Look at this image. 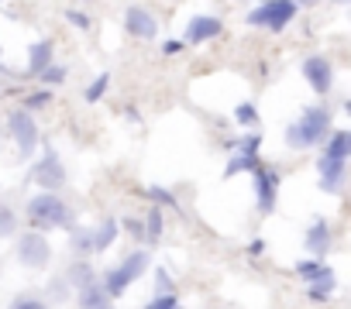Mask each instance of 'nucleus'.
<instances>
[{"label": "nucleus", "mask_w": 351, "mask_h": 309, "mask_svg": "<svg viewBox=\"0 0 351 309\" xmlns=\"http://www.w3.org/2000/svg\"><path fill=\"white\" fill-rule=\"evenodd\" d=\"M327 134H330V110L327 107H306L300 113V120H293L286 127V144L293 151H306V148H317Z\"/></svg>", "instance_id": "obj_1"}, {"label": "nucleus", "mask_w": 351, "mask_h": 309, "mask_svg": "<svg viewBox=\"0 0 351 309\" xmlns=\"http://www.w3.org/2000/svg\"><path fill=\"white\" fill-rule=\"evenodd\" d=\"M28 224L35 230H59V227H69L73 224V213H69V203L59 196V193H38L28 200Z\"/></svg>", "instance_id": "obj_2"}, {"label": "nucleus", "mask_w": 351, "mask_h": 309, "mask_svg": "<svg viewBox=\"0 0 351 309\" xmlns=\"http://www.w3.org/2000/svg\"><path fill=\"white\" fill-rule=\"evenodd\" d=\"M145 268H148V251H128L110 271H104V278H100V288L107 292V299L114 302V299H121L124 292H128V285L131 282H138L141 275H145Z\"/></svg>", "instance_id": "obj_3"}, {"label": "nucleus", "mask_w": 351, "mask_h": 309, "mask_svg": "<svg viewBox=\"0 0 351 309\" xmlns=\"http://www.w3.org/2000/svg\"><path fill=\"white\" fill-rule=\"evenodd\" d=\"M14 254H18V261H21L25 268L42 271V268H49V261H52V244H49V237H45L42 230H25V234L18 237V244H14Z\"/></svg>", "instance_id": "obj_4"}, {"label": "nucleus", "mask_w": 351, "mask_h": 309, "mask_svg": "<svg viewBox=\"0 0 351 309\" xmlns=\"http://www.w3.org/2000/svg\"><path fill=\"white\" fill-rule=\"evenodd\" d=\"M293 18H296V4H293V0H265V4H258L248 14V25L269 28V31H282Z\"/></svg>", "instance_id": "obj_5"}, {"label": "nucleus", "mask_w": 351, "mask_h": 309, "mask_svg": "<svg viewBox=\"0 0 351 309\" xmlns=\"http://www.w3.org/2000/svg\"><path fill=\"white\" fill-rule=\"evenodd\" d=\"M32 179L42 186V193H59L62 186H66V165H62V159H59V151H52V148H45V154L35 162V169H32Z\"/></svg>", "instance_id": "obj_6"}, {"label": "nucleus", "mask_w": 351, "mask_h": 309, "mask_svg": "<svg viewBox=\"0 0 351 309\" xmlns=\"http://www.w3.org/2000/svg\"><path fill=\"white\" fill-rule=\"evenodd\" d=\"M8 131H11V137H14V148H18L21 159L35 154V148H38V124H35V117H32L28 110H14V113L8 117Z\"/></svg>", "instance_id": "obj_7"}, {"label": "nucleus", "mask_w": 351, "mask_h": 309, "mask_svg": "<svg viewBox=\"0 0 351 309\" xmlns=\"http://www.w3.org/2000/svg\"><path fill=\"white\" fill-rule=\"evenodd\" d=\"M300 69H303V79L310 83L313 93H320V96L330 93V86H334V66H330L327 55H310V59H303Z\"/></svg>", "instance_id": "obj_8"}, {"label": "nucleus", "mask_w": 351, "mask_h": 309, "mask_svg": "<svg viewBox=\"0 0 351 309\" xmlns=\"http://www.w3.org/2000/svg\"><path fill=\"white\" fill-rule=\"evenodd\" d=\"M252 176H255L258 210H262V213H272V210H276V200H279V172H276L272 165H258Z\"/></svg>", "instance_id": "obj_9"}, {"label": "nucleus", "mask_w": 351, "mask_h": 309, "mask_svg": "<svg viewBox=\"0 0 351 309\" xmlns=\"http://www.w3.org/2000/svg\"><path fill=\"white\" fill-rule=\"evenodd\" d=\"M221 31H224L221 18H214V14H197V18H190L186 35H183L180 42H183V45H204V42H214Z\"/></svg>", "instance_id": "obj_10"}, {"label": "nucleus", "mask_w": 351, "mask_h": 309, "mask_svg": "<svg viewBox=\"0 0 351 309\" xmlns=\"http://www.w3.org/2000/svg\"><path fill=\"white\" fill-rule=\"evenodd\" d=\"M124 28H128L131 38H141V42H152V38L158 35V21H155L145 8H128V14H124Z\"/></svg>", "instance_id": "obj_11"}, {"label": "nucleus", "mask_w": 351, "mask_h": 309, "mask_svg": "<svg viewBox=\"0 0 351 309\" xmlns=\"http://www.w3.org/2000/svg\"><path fill=\"white\" fill-rule=\"evenodd\" d=\"M317 172H320V189L324 193H341L344 189V176H348V162H337V159H324L317 162Z\"/></svg>", "instance_id": "obj_12"}, {"label": "nucleus", "mask_w": 351, "mask_h": 309, "mask_svg": "<svg viewBox=\"0 0 351 309\" xmlns=\"http://www.w3.org/2000/svg\"><path fill=\"white\" fill-rule=\"evenodd\" d=\"M330 241H334V234H330V224H327V220H313V224L306 227V237H303V244H306V251H310L317 261H324V258H327V251H330Z\"/></svg>", "instance_id": "obj_13"}, {"label": "nucleus", "mask_w": 351, "mask_h": 309, "mask_svg": "<svg viewBox=\"0 0 351 309\" xmlns=\"http://www.w3.org/2000/svg\"><path fill=\"white\" fill-rule=\"evenodd\" d=\"M334 285H337V278H334V271L324 265V268L306 282V295H310L313 302H327V299L334 295Z\"/></svg>", "instance_id": "obj_14"}, {"label": "nucleus", "mask_w": 351, "mask_h": 309, "mask_svg": "<svg viewBox=\"0 0 351 309\" xmlns=\"http://www.w3.org/2000/svg\"><path fill=\"white\" fill-rule=\"evenodd\" d=\"M117 224H121V220L107 217L100 227H93V230H90V251H93V254H104V251L117 241V234H121V230H117Z\"/></svg>", "instance_id": "obj_15"}, {"label": "nucleus", "mask_w": 351, "mask_h": 309, "mask_svg": "<svg viewBox=\"0 0 351 309\" xmlns=\"http://www.w3.org/2000/svg\"><path fill=\"white\" fill-rule=\"evenodd\" d=\"M348 154H351V134L348 131H330L327 141H324V159L348 162Z\"/></svg>", "instance_id": "obj_16"}, {"label": "nucleus", "mask_w": 351, "mask_h": 309, "mask_svg": "<svg viewBox=\"0 0 351 309\" xmlns=\"http://www.w3.org/2000/svg\"><path fill=\"white\" fill-rule=\"evenodd\" d=\"M76 302H80V309H107V306H114V302L107 299V292L100 288V278L90 282L86 288H80V292H76Z\"/></svg>", "instance_id": "obj_17"}, {"label": "nucleus", "mask_w": 351, "mask_h": 309, "mask_svg": "<svg viewBox=\"0 0 351 309\" xmlns=\"http://www.w3.org/2000/svg\"><path fill=\"white\" fill-rule=\"evenodd\" d=\"M100 275H97V268L86 261V258H76L73 265H69V285H73V292H80V288H86L90 282H97Z\"/></svg>", "instance_id": "obj_18"}, {"label": "nucleus", "mask_w": 351, "mask_h": 309, "mask_svg": "<svg viewBox=\"0 0 351 309\" xmlns=\"http://www.w3.org/2000/svg\"><path fill=\"white\" fill-rule=\"evenodd\" d=\"M49 66H52V42L45 38V42H35V45L28 49V72L38 76V72L49 69Z\"/></svg>", "instance_id": "obj_19"}, {"label": "nucleus", "mask_w": 351, "mask_h": 309, "mask_svg": "<svg viewBox=\"0 0 351 309\" xmlns=\"http://www.w3.org/2000/svg\"><path fill=\"white\" fill-rule=\"evenodd\" d=\"M262 162H258V154H241V151H234V159L228 162V169H224V176H238V172H255Z\"/></svg>", "instance_id": "obj_20"}, {"label": "nucleus", "mask_w": 351, "mask_h": 309, "mask_svg": "<svg viewBox=\"0 0 351 309\" xmlns=\"http://www.w3.org/2000/svg\"><path fill=\"white\" fill-rule=\"evenodd\" d=\"M141 227H145V241H158L162 237V227H165V220H162V206H152L148 210V217L141 220Z\"/></svg>", "instance_id": "obj_21"}, {"label": "nucleus", "mask_w": 351, "mask_h": 309, "mask_svg": "<svg viewBox=\"0 0 351 309\" xmlns=\"http://www.w3.org/2000/svg\"><path fill=\"white\" fill-rule=\"evenodd\" d=\"M14 234H18V213H14V206L0 203V241L14 237Z\"/></svg>", "instance_id": "obj_22"}, {"label": "nucleus", "mask_w": 351, "mask_h": 309, "mask_svg": "<svg viewBox=\"0 0 351 309\" xmlns=\"http://www.w3.org/2000/svg\"><path fill=\"white\" fill-rule=\"evenodd\" d=\"M8 309H52L42 295H32V292H21V295H14L11 299V306Z\"/></svg>", "instance_id": "obj_23"}, {"label": "nucleus", "mask_w": 351, "mask_h": 309, "mask_svg": "<svg viewBox=\"0 0 351 309\" xmlns=\"http://www.w3.org/2000/svg\"><path fill=\"white\" fill-rule=\"evenodd\" d=\"M69 244H73L76 258H86V254H93V251H90V230H86V227H76V230L69 234Z\"/></svg>", "instance_id": "obj_24"}, {"label": "nucleus", "mask_w": 351, "mask_h": 309, "mask_svg": "<svg viewBox=\"0 0 351 309\" xmlns=\"http://www.w3.org/2000/svg\"><path fill=\"white\" fill-rule=\"evenodd\" d=\"M234 120H238L241 127H255V124H258V110H255L252 103H238V107H234Z\"/></svg>", "instance_id": "obj_25"}, {"label": "nucleus", "mask_w": 351, "mask_h": 309, "mask_svg": "<svg viewBox=\"0 0 351 309\" xmlns=\"http://www.w3.org/2000/svg\"><path fill=\"white\" fill-rule=\"evenodd\" d=\"M107 86H110V76L104 72V76H97V79H93V83L86 86V93H83V96H86L90 103H97V100H100V96L107 93Z\"/></svg>", "instance_id": "obj_26"}, {"label": "nucleus", "mask_w": 351, "mask_h": 309, "mask_svg": "<svg viewBox=\"0 0 351 309\" xmlns=\"http://www.w3.org/2000/svg\"><path fill=\"white\" fill-rule=\"evenodd\" d=\"M148 200H152V206H176V196L169 189H162V186H152L148 189Z\"/></svg>", "instance_id": "obj_27"}, {"label": "nucleus", "mask_w": 351, "mask_h": 309, "mask_svg": "<svg viewBox=\"0 0 351 309\" xmlns=\"http://www.w3.org/2000/svg\"><path fill=\"white\" fill-rule=\"evenodd\" d=\"M38 79H42L45 86H59V83L66 79V69H62V66H49V69L38 72Z\"/></svg>", "instance_id": "obj_28"}, {"label": "nucleus", "mask_w": 351, "mask_h": 309, "mask_svg": "<svg viewBox=\"0 0 351 309\" xmlns=\"http://www.w3.org/2000/svg\"><path fill=\"white\" fill-rule=\"evenodd\" d=\"M320 268H324V261H317V258H306V261H300V265H296V275H300L303 282H310V278H313Z\"/></svg>", "instance_id": "obj_29"}, {"label": "nucleus", "mask_w": 351, "mask_h": 309, "mask_svg": "<svg viewBox=\"0 0 351 309\" xmlns=\"http://www.w3.org/2000/svg\"><path fill=\"white\" fill-rule=\"evenodd\" d=\"M172 292H176V285H172L169 271L158 268V271H155V295H172Z\"/></svg>", "instance_id": "obj_30"}, {"label": "nucleus", "mask_w": 351, "mask_h": 309, "mask_svg": "<svg viewBox=\"0 0 351 309\" xmlns=\"http://www.w3.org/2000/svg\"><path fill=\"white\" fill-rule=\"evenodd\" d=\"M145 309H183V306H180V299H176V292H172V295H155Z\"/></svg>", "instance_id": "obj_31"}, {"label": "nucleus", "mask_w": 351, "mask_h": 309, "mask_svg": "<svg viewBox=\"0 0 351 309\" xmlns=\"http://www.w3.org/2000/svg\"><path fill=\"white\" fill-rule=\"evenodd\" d=\"M121 227H124V230H128V234H131L134 241H145V227H141V220H134V217H128V220H124Z\"/></svg>", "instance_id": "obj_32"}, {"label": "nucleus", "mask_w": 351, "mask_h": 309, "mask_svg": "<svg viewBox=\"0 0 351 309\" xmlns=\"http://www.w3.org/2000/svg\"><path fill=\"white\" fill-rule=\"evenodd\" d=\"M49 100H52V93H49V90H38L35 96H28V103H25V107H28V110H38V107H45Z\"/></svg>", "instance_id": "obj_33"}, {"label": "nucleus", "mask_w": 351, "mask_h": 309, "mask_svg": "<svg viewBox=\"0 0 351 309\" xmlns=\"http://www.w3.org/2000/svg\"><path fill=\"white\" fill-rule=\"evenodd\" d=\"M69 21H73V25H80V28H83V25H86V18H83V14H76V11H73V14H69Z\"/></svg>", "instance_id": "obj_34"}, {"label": "nucleus", "mask_w": 351, "mask_h": 309, "mask_svg": "<svg viewBox=\"0 0 351 309\" xmlns=\"http://www.w3.org/2000/svg\"><path fill=\"white\" fill-rule=\"evenodd\" d=\"M296 8H306V4H317V0H293Z\"/></svg>", "instance_id": "obj_35"}, {"label": "nucleus", "mask_w": 351, "mask_h": 309, "mask_svg": "<svg viewBox=\"0 0 351 309\" xmlns=\"http://www.w3.org/2000/svg\"><path fill=\"white\" fill-rule=\"evenodd\" d=\"M334 4H348V0H334Z\"/></svg>", "instance_id": "obj_36"}, {"label": "nucleus", "mask_w": 351, "mask_h": 309, "mask_svg": "<svg viewBox=\"0 0 351 309\" xmlns=\"http://www.w3.org/2000/svg\"><path fill=\"white\" fill-rule=\"evenodd\" d=\"M107 309H114V306H107Z\"/></svg>", "instance_id": "obj_37"}]
</instances>
